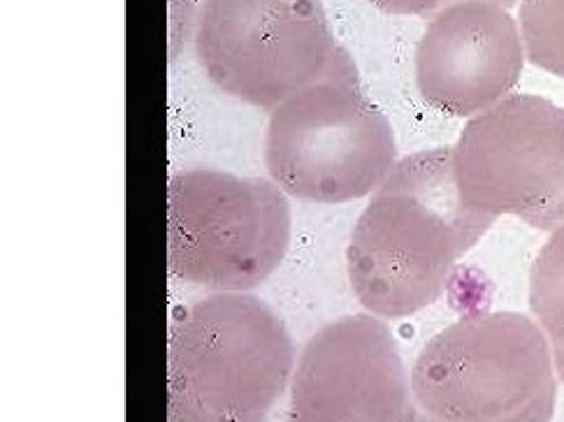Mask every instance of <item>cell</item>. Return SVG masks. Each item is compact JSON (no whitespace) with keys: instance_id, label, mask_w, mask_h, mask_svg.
<instances>
[{"instance_id":"6","label":"cell","mask_w":564,"mask_h":422,"mask_svg":"<svg viewBox=\"0 0 564 422\" xmlns=\"http://www.w3.org/2000/svg\"><path fill=\"white\" fill-rule=\"evenodd\" d=\"M195 56L224 94L263 109L358 73L321 0H205Z\"/></svg>"},{"instance_id":"12","label":"cell","mask_w":564,"mask_h":422,"mask_svg":"<svg viewBox=\"0 0 564 422\" xmlns=\"http://www.w3.org/2000/svg\"><path fill=\"white\" fill-rule=\"evenodd\" d=\"M377 10L395 17H435L446 6H453V0H367Z\"/></svg>"},{"instance_id":"3","label":"cell","mask_w":564,"mask_h":422,"mask_svg":"<svg viewBox=\"0 0 564 422\" xmlns=\"http://www.w3.org/2000/svg\"><path fill=\"white\" fill-rule=\"evenodd\" d=\"M557 381L544 332L518 311L460 318L411 367L416 404L437 422H551Z\"/></svg>"},{"instance_id":"8","label":"cell","mask_w":564,"mask_h":422,"mask_svg":"<svg viewBox=\"0 0 564 422\" xmlns=\"http://www.w3.org/2000/svg\"><path fill=\"white\" fill-rule=\"evenodd\" d=\"M286 422H423L393 329L372 314L318 327L297 355Z\"/></svg>"},{"instance_id":"7","label":"cell","mask_w":564,"mask_h":422,"mask_svg":"<svg viewBox=\"0 0 564 422\" xmlns=\"http://www.w3.org/2000/svg\"><path fill=\"white\" fill-rule=\"evenodd\" d=\"M453 170L471 209L511 214L544 232L564 228V107L509 94L467 121Z\"/></svg>"},{"instance_id":"2","label":"cell","mask_w":564,"mask_h":422,"mask_svg":"<svg viewBox=\"0 0 564 422\" xmlns=\"http://www.w3.org/2000/svg\"><path fill=\"white\" fill-rule=\"evenodd\" d=\"M297 363L286 323L249 293L188 304L167 337V422H265Z\"/></svg>"},{"instance_id":"10","label":"cell","mask_w":564,"mask_h":422,"mask_svg":"<svg viewBox=\"0 0 564 422\" xmlns=\"http://www.w3.org/2000/svg\"><path fill=\"white\" fill-rule=\"evenodd\" d=\"M530 311L551 346L564 383V228L555 230L530 268Z\"/></svg>"},{"instance_id":"9","label":"cell","mask_w":564,"mask_h":422,"mask_svg":"<svg viewBox=\"0 0 564 422\" xmlns=\"http://www.w3.org/2000/svg\"><path fill=\"white\" fill-rule=\"evenodd\" d=\"M421 98L448 117H479L505 100L525 65L518 21L502 6L463 0L427 21L416 44Z\"/></svg>"},{"instance_id":"13","label":"cell","mask_w":564,"mask_h":422,"mask_svg":"<svg viewBox=\"0 0 564 422\" xmlns=\"http://www.w3.org/2000/svg\"><path fill=\"white\" fill-rule=\"evenodd\" d=\"M453 3H463V0H453ZM484 3H495V6H502V8H513L518 0H484Z\"/></svg>"},{"instance_id":"11","label":"cell","mask_w":564,"mask_h":422,"mask_svg":"<svg viewBox=\"0 0 564 422\" xmlns=\"http://www.w3.org/2000/svg\"><path fill=\"white\" fill-rule=\"evenodd\" d=\"M518 26L528 61L564 79V0H523Z\"/></svg>"},{"instance_id":"1","label":"cell","mask_w":564,"mask_h":422,"mask_svg":"<svg viewBox=\"0 0 564 422\" xmlns=\"http://www.w3.org/2000/svg\"><path fill=\"white\" fill-rule=\"evenodd\" d=\"M455 182L453 147L398 161L358 216L346 270L367 314L400 321L435 304L455 264L495 226Z\"/></svg>"},{"instance_id":"14","label":"cell","mask_w":564,"mask_h":422,"mask_svg":"<svg viewBox=\"0 0 564 422\" xmlns=\"http://www.w3.org/2000/svg\"><path fill=\"white\" fill-rule=\"evenodd\" d=\"M423 422H437V420H432V418H427V415H423Z\"/></svg>"},{"instance_id":"5","label":"cell","mask_w":564,"mask_h":422,"mask_svg":"<svg viewBox=\"0 0 564 422\" xmlns=\"http://www.w3.org/2000/svg\"><path fill=\"white\" fill-rule=\"evenodd\" d=\"M291 244L286 193L258 176L180 172L167 184L170 274L214 293H247L276 272Z\"/></svg>"},{"instance_id":"4","label":"cell","mask_w":564,"mask_h":422,"mask_svg":"<svg viewBox=\"0 0 564 422\" xmlns=\"http://www.w3.org/2000/svg\"><path fill=\"white\" fill-rule=\"evenodd\" d=\"M263 159L291 197L344 205L372 195L395 167V130L358 73L328 77L272 109Z\"/></svg>"}]
</instances>
